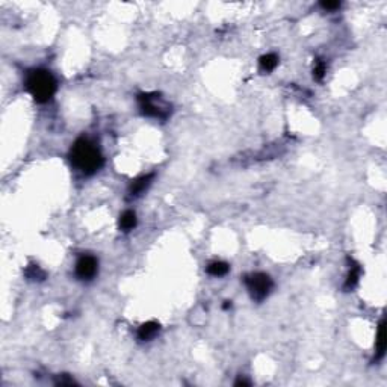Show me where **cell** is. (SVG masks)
Here are the masks:
<instances>
[{"label":"cell","mask_w":387,"mask_h":387,"mask_svg":"<svg viewBox=\"0 0 387 387\" xmlns=\"http://www.w3.org/2000/svg\"><path fill=\"white\" fill-rule=\"evenodd\" d=\"M386 351V330H384V321L380 322L378 325V333H377V354H375V362L381 360Z\"/></svg>","instance_id":"9"},{"label":"cell","mask_w":387,"mask_h":387,"mask_svg":"<svg viewBox=\"0 0 387 387\" xmlns=\"http://www.w3.org/2000/svg\"><path fill=\"white\" fill-rule=\"evenodd\" d=\"M24 274L32 281H41V280L46 278V273L43 271V269L38 265H29Z\"/></svg>","instance_id":"13"},{"label":"cell","mask_w":387,"mask_h":387,"mask_svg":"<svg viewBox=\"0 0 387 387\" xmlns=\"http://www.w3.org/2000/svg\"><path fill=\"white\" fill-rule=\"evenodd\" d=\"M56 384H61V386L68 384V386H71V384H74V380H71V378H67V377L64 375V378H59V380L56 381Z\"/></svg>","instance_id":"16"},{"label":"cell","mask_w":387,"mask_h":387,"mask_svg":"<svg viewBox=\"0 0 387 387\" xmlns=\"http://www.w3.org/2000/svg\"><path fill=\"white\" fill-rule=\"evenodd\" d=\"M98 273V260L94 256H82L76 263V275L83 280L90 281Z\"/></svg>","instance_id":"5"},{"label":"cell","mask_w":387,"mask_h":387,"mask_svg":"<svg viewBox=\"0 0 387 387\" xmlns=\"http://www.w3.org/2000/svg\"><path fill=\"white\" fill-rule=\"evenodd\" d=\"M321 6L327 11H333V9H338L341 6V3L339 2H322Z\"/></svg>","instance_id":"15"},{"label":"cell","mask_w":387,"mask_h":387,"mask_svg":"<svg viewBox=\"0 0 387 387\" xmlns=\"http://www.w3.org/2000/svg\"><path fill=\"white\" fill-rule=\"evenodd\" d=\"M325 73H327V64L322 59H318L313 68V77L316 80H322L325 77Z\"/></svg>","instance_id":"14"},{"label":"cell","mask_w":387,"mask_h":387,"mask_svg":"<svg viewBox=\"0 0 387 387\" xmlns=\"http://www.w3.org/2000/svg\"><path fill=\"white\" fill-rule=\"evenodd\" d=\"M230 266L226 263V262H212L209 266H207V274L212 275V277H223L228 273Z\"/></svg>","instance_id":"11"},{"label":"cell","mask_w":387,"mask_h":387,"mask_svg":"<svg viewBox=\"0 0 387 387\" xmlns=\"http://www.w3.org/2000/svg\"><path fill=\"white\" fill-rule=\"evenodd\" d=\"M137 227V215L132 210H126L121 216H120V228L123 231H130Z\"/></svg>","instance_id":"10"},{"label":"cell","mask_w":387,"mask_h":387,"mask_svg":"<svg viewBox=\"0 0 387 387\" xmlns=\"http://www.w3.org/2000/svg\"><path fill=\"white\" fill-rule=\"evenodd\" d=\"M70 160L80 173L87 176L95 174L103 166L102 151L88 138H80L73 144Z\"/></svg>","instance_id":"1"},{"label":"cell","mask_w":387,"mask_h":387,"mask_svg":"<svg viewBox=\"0 0 387 387\" xmlns=\"http://www.w3.org/2000/svg\"><path fill=\"white\" fill-rule=\"evenodd\" d=\"M223 307H224L226 310H227V309H230V307H231V301H226Z\"/></svg>","instance_id":"18"},{"label":"cell","mask_w":387,"mask_h":387,"mask_svg":"<svg viewBox=\"0 0 387 387\" xmlns=\"http://www.w3.org/2000/svg\"><path fill=\"white\" fill-rule=\"evenodd\" d=\"M26 88L37 103H47L56 92V79L47 70H33L26 79Z\"/></svg>","instance_id":"2"},{"label":"cell","mask_w":387,"mask_h":387,"mask_svg":"<svg viewBox=\"0 0 387 387\" xmlns=\"http://www.w3.org/2000/svg\"><path fill=\"white\" fill-rule=\"evenodd\" d=\"M160 330V325L158 322H153V321H150V322H145L139 327L138 330V338L144 342L147 341H151V339H155L156 338V334L159 333Z\"/></svg>","instance_id":"7"},{"label":"cell","mask_w":387,"mask_h":387,"mask_svg":"<svg viewBox=\"0 0 387 387\" xmlns=\"http://www.w3.org/2000/svg\"><path fill=\"white\" fill-rule=\"evenodd\" d=\"M245 286L254 301H263L273 289V280L263 273H254L245 277Z\"/></svg>","instance_id":"4"},{"label":"cell","mask_w":387,"mask_h":387,"mask_svg":"<svg viewBox=\"0 0 387 387\" xmlns=\"http://www.w3.org/2000/svg\"><path fill=\"white\" fill-rule=\"evenodd\" d=\"M236 386H250V381H247V380H242V378H239L236 383H234Z\"/></svg>","instance_id":"17"},{"label":"cell","mask_w":387,"mask_h":387,"mask_svg":"<svg viewBox=\"0 0 387 387\" xmlns=\"http://www.w3.org/2000/svg\"><path fill=\"white\" fill-rule=\"evenodd\" d=\"M278 65V56L275 53H268L263 55L259 61V67L262 73H271L275 70V67Z\"/></svg>","instance_id":"8"},{"label":"cell","mask_w":387,"mask_h":387,"mask_svg":"<svg viewBox=\"0 0 387 387\" xmlns=\"http://www.w3.org/2000/svg\"><path fill=\"white\" fill-rule=\"evenodd\" d=\"M359 278H360V266L359 265H352L351 269H349V273H348L346 281H345V288L346 289H352L359 283Z\"/></svg>","instance_id":"12"},{"label":"cell","mask_w":387,"mask_h":387,"mask_svg":"<svg viewBox=\"0 0 387 387\" xmlns=\"http://www.w3.org/2000/svg\"><path fill=\"white\" fill-rule=\"evenodd\" d=\"M153 177H155L153 174H145V176H141L139 179H137L135 182H132L130 188H129L130 197H139L141 194H144L147 191V188L151 184Z\"/></svg>","instance_id":"6"},{"label":"cell","mask_w":387,"mask_h":387,"mask_svg":"<svg viewBox=\"0 0 387 387\" xmlns=\"http://www.w3.org/2000/svg\"><path fill=\"white\" fill-rule=\"evenodd\" d=\"M139 108L141 112L151 118L166 120L171 109L158 94H141L139 95Z\"/></svg>","instance_id":"3"}]
</instances>
